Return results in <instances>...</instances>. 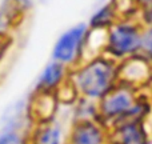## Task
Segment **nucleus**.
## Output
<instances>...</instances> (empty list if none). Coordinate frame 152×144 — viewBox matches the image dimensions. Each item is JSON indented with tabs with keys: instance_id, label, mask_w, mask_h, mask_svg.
Returning a JSON list of instances; mask_svg holds the SVG:
<instances>
[{
	"instance_id": "423d86ee",
	"label": "nucleus",
	"mask_w": 152,
	"mask_h": 144,
	"mask_svg": "<svg viewBox=\"0 0 152 144\" xmlns=\"http://www.w3.org/2000/svg\"><path fill=\"white\" fill-rule=\"evenodd\" d=\"M66 71L67 69L64 64L58 63V61L50 63L44 68L39 79V88H42L43 91H52L58 88L66 76Z\"/></svg>"
},
{
	"instance_id": "9b49d317",
	"label": "nucleus",
	"mask_w": 152,
	"mask_h": 144,
	"mask_svg": "<svg viewBox=\"0 0 152 144\" xmlns=\"http://www.w3.org/2000/svg\"><path fill=\"white\" fill-rule=\"evenodd\" d=\"M142 45L145 48V50H148L150 52H152V29L144 35V37H142Z\"/></svg>"
},
{
	"instance_id": "20e7f679",
	"label": "nucleus",
	"mask_w": 152,
	"mask_h": 144,
	"mask_svg": "<svg viewBox=\"0 0 152 144\" xmlns=\"http://www.w3.org/2000/svg\"><path fill=\"white\" fill-rule=\"evenodd\" d=\"M132 105V96L127 89L113 88L107 96H104L100 103V113L103 118L112 119L120 118L126 112H128Z\"/></svg>"
},
{
	"instance_id": "7ed1b4c3",
	"label": "nucleus",
	"mask_w": 152,
	"mask_h": 144,
	"mask_svg": "<svg viewBox=\"0 0 152 144\" xmlns=\"http://www.w3.org/2000/svg\"><path fill=\"white\" fill-rule=\"evenodd\" d=\"M140 45H142V37L137 29L131 24H113L108 31L105 50L112 56L120 58V56L128 55V53L135 52Z\"/></svg>"
},
{
	"instance_id": "ddd939ff",
	"label": "nucleus",
	"mask_w": 152,
	"mask_h": 144,
	"mask_svg": "<svg viewBox=\"0 0 152 144\" xmlns=\"http://www.w3.org/2000/svg\"><path fill=\"white\" fill-rule=\"evenodd\" d=\"M137 1H140V3H143V4H152V0H137Z\"/></svg>"
},
{
	"instance_id": "0eeeda50",
	"label": "nucleus",
	"mask_w": 152,
	"mask_h": 144,
	"mask_svg": "<svg viewBox=\"0 0 152 144\" xmlns=\"http://www.w3.org/2000/svg\"><path fill=\"white\" fill-rule=\"evenodd\" d=\"M121 144H147V137L139 123L119 127Z\"/></svg>"
},
{
	"instance_id": "39448f33",
	"label": "nucleus",
	"mask_w": 152,
	"mask_h": 144,
	"mask_svg": "<svg viewBox=\"0 0 152 144\" xmlns=\"http://www.w3.org/2000/svg\"><path fill=\"white\" fill-rule=\"evenodd\" d=\"M69 144H104V132L92 120H80L75 124Z\"/></svg>"
},
{
	"instance_id": "f03ea898",
	"label": "nucleus",
	"mask_w": 152,
	"mask_h": 144,
	"mask_svg": "<svg viewBox=\"0 0 152 144\" xmlns=\"http://www.w3.org/2000/svg\"><path fill=\"white\" fill-rule=\"evenodd\" d=\"M88 37L86 24H79L64 32L53 47V59L64 66L74 64L83 55V48Z\"/></svg>"
},
{
	"instance_id": "1a4fd4ad",
	"label": "nucleus",
	"mask_w": 152,
	"mask_h": 144,
	"mask_svg": "<svg viewBox=\"0 0 152 144\" xmlns=\"http://www.w3.org/2000/svg\"><path fill=\"white\" fill-rule=\"evenodd\" d=\"M113 16H115V10L112 5H104L91 18V27L95 29H100L111 26L113 21Z\"/></svg>"
},
{
	"instance_id": "f8f14e48",
	"label": "nucleus",
	"mask_w": 152,
	"mask_h": 144,
	"mask_svg": "<svg viewBox=\"0 0 152 144\" xmlns=\"http://www.w3.org/2000/svg\"><path fill=\"white\" fill-rule=\"evenodd\" d=\"M8 45H10V40H8V39H3V37L0 36V58L3 56V53H4V51L7 50Z\"/></svg>"
},
{
	"instance_id": "4468645a",
	"label": "nucleus",
	"mask_w": 152,
	"mask_h": 144,
	"mask_svg": "<svg viewBox=\"0 0 152 144\" xmlns=\"http://www.w3.org/2000/svg\"><path fill=\"white\" fill-rule=\"evenodd\" d=\"M151 55H152V52H151Z\"/></svg>"
},
{
	"instance_id": "6e6552de",
	"label": "nucleus",
	"mask_w": 152,
	"mask_h": 144,
	"mask_svg": "<svg viewBox=\"0 0 152 144\" xmlns=\"http://www.w3.org/2000/svg\"><path fill=\"white\" fill-rule=\"evenodd\" d=\"M61 131L58 126L48 124L37 129L34 136V144H60Z\"/></svg>"
},
{
	"instance_id": "f257e3e1",
	"label": "nucleus",
	"mask_w": 152,
	"mask_h": 144,
	"mask_svg": "<svg viewBox=\"0 0 152 144\" xmlns=\"http://www.w3.org/2000/svg\"><path fill=\"white\" fill-rule=\"evenodd\" d=\"M115 64L105 58H95L75 75V86L88 99H103L115 88Z\"/></svg>"
},
{
	"instance_id": "9d476101",
	"label": "nucleus",
	"mask_w": 152,
	"mask_h": 144,
	"mask_svg": "<svg viewBox=\"0 0 152 144\" xmlns=\"http://www.w3.org/2000/svg\"><path fill=\"white\" fill-rule=\"evenodd\" d=\"M0 144H27V143L16 132H5V134L0 135Z\"/></svg>"
}]
</instances>
